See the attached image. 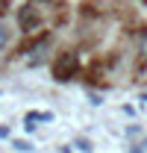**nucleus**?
<instances>
[{"label": "nucleus", "instance_id": "1", "mask_svg": "<svg viewBox=\"0 0 147 153\" xmlns=\"http://www.w3.org/2000/svg\"><path fill=\"white\" fill-rule=\"evenodd\" d=\"M76 74H79V56H76L74 50H62V53L53 59V76L59 82H68V79H74Z\"/></svg>", "mask_w": 147, "mask_h": 153}, {"label": "nucleus", "instance_id": "2", "mask_svg": "<svg viewBox=\"0 0 147 153\" xmlns=\"http://www.w3.org/2000/svg\"><path fill=\"white\" fill-rule=\"evenodd\" d=\"M38 24H41V6H38V0H27L18 9V27L24 33H36Z\"/></svg>", "mask_w": 147, "mask_h": 153}, {"label": "nucleus", "instance_id": "3", "mask_svg": "<svg viewBox=\"0 0 147 153\" xmlns=\"http://www.w3.org/2000/svg\"><path fill=\"white\" fill-rule=\"evenodd\" d=\"M47 50H50V36H38L36 41L24 50V62H27V65H38Z\"/></svg>", "mask_w": 147, "mask_h": 153}, {"label": "nucleus", "instance_id": "4", "mask_svg": "<svg viewBox=\"0 0 147 153\" xmlns=\"http://www.w3.org/2000/svg\"><path fill=\"white\" fill-rule=\"evenodd\" d=\"M50 118H53L50 112H30V115H27V130H33L36 121H50Z\"/></svg>", "mask_w": 147, "mask_h": 153}, {"label": "nucleus", "instance_id": "5", "mask_svg": "<svg viewBox=\"0 0 147 153\" xmlns=\"http://www.w3.org/2000/svg\"><path fill=\"white\" fill-rule=\"evenodd\" d=\"M6 44H9V30H6V24H0V53L6 50Z\"/></svg>", "mask_w": 147, "mask_h": 153}, {"label": "nucleus", "instance_id": "6", "mask_svg": "<svg viewBox=\"0 0 147 153\" xmlns=\"http://www.w3.org/2000/svg\"><path fill=\"white\" fill-rule=\"evenodd\" d=\"M138 56L147 59V33H141V38H138Z\"/></svg>", "mask_w": 147, "mask_h": 153}, {"label": "nucleus", "instance_id": "7", "mask_svg": "<svg viewBox=\"0 0 147 153\" xmlns=\"http://www.w3.org/2000/svg\"><path fill=\"white\" fill-rule=\"evenodd\" d=\"M74 147H79L82 153H88V150H91V141H85V138H76V141H74Z\"/></svg>", "mask_w": 147, "mask_h": 153}, {"label": "nucleus", "instance_id": "8", "mask_svg": "<svg viewBox=\"0 0 147 153\" xmlns=\"http://www.w3.org/2000/svg\"><path fill=\"white\" fill-rule=\"evenodd\" d=\"M12 147H18V150H24V153H27V150H33V147H30V144H27V141H15V144H12Z\"/></svg>", "mask_w": 147, "mask_h": 153}, {"label": "nucleus", "instance_id": "9", "mask_svg": "<svg viewBox=\"0 0 147 153\" xmlns=\"http://www.w3.org/2000/svg\"><path fill=\"white\" fill-rule=\"evenodd\" d=\"M129 153H144V150H138V147H132V150H129Z\"/></svg>", "mask_w": 147, "mask_h": 153}, {"label": "nucleus", "instance_id": "10", "mask_svg": "<svg viewBox=\"0 0 147 153\" xmlns=\"http://www.w3.org/2000/svg\"><path fill=\"white\" fill-rule=\"evenodd\" d=\"M65 153H71V150H65Z\"/></svg>", "mask_w": 147, "mask_h": 153}]
</instances>
